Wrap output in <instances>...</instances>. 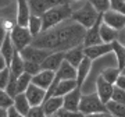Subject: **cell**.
Returning a JSON list of instances; mask_svg holds the SVG:
<instances>
[{
	"instance_id": "cell-1",
	"label": "cell",
	"mask_w": 125,
	"mask_h": 117,
	"mask_svg": "<svg viewBox=\"0 0 125 117\" xmlns=\"http://www.w3.org/2000/svg\"><path fill=\"white\" fill-rule=\"evenodd\" d=\"M85 35L86 28L70 18L47 31L40 32L38 36H33L31 45L49 52H67L83 45Z\"/></svg>"
},
{
	"instance_id": "cell-2",
	"label": "cell",
	"mask_w": 125,
	"mask_h": 117,
	"mask_svg": "<svg viewBox=\"0 0 125 117\" xmlns=\"http://www.w3.org/2000/svg\"><path fill=\"white\" fill-rule=\"evenodd\" d=\"M72 11L70 4H64V6H57V7H52L46 11L45 14H42V32L47 31L50 28L56 27L58 24L64 23L70 20L72 15Z\"/></svg>"
},
{
	"instance_id": "cell-3",
	"label": "cell",
	"mask_w": 125,
	"mask_h": 117,
	"mask_svg": "<svg viewBox=\"0 0 125 117\" xmlns=\"http://www.w3.org/2000/svg\"><path fill=\"white\" fill-rule=\"evenodd\" d=\"M99 15H100V13L92 6V3H90L89 0H86V3L82 6L81 9L72 11L71 20H74L75 23L81 24V25L83 28H86V29H89V28L97 21Z\"/></svg>"
},
{
	"instance_id": "cell-4",
	"label": "cell",
	"mask_w": 125,
	"mask_h": 117,
	"mask_svg": "<svg viewBox=\"0 0 125 117\" xmlns=\"http://www.w3.org/2000/svg\"><path fill=\"white\" fill-rule=\"evenodd\" d=\"M100 112H107V106H106V103H103L102 99L99 98L97 92L82 95L81 103H79L81 114L89 116V114H94V113H100Z\"/></svg>"
},
{
	"instance_id": "cell-5",
	"label": "cell",
	"mask_w": 125,
	"mask_h": 117,
	"mask_svg": "<svg viewBox=\"0 0 125 117\" xmlns=\"http://www.w3.org/2000/svg\"><path fill=\"white\" fill-rule=\"evenodd\" d=\"M11 35V41H13V45L15 47V50L21 52L24 47H27L32 43L33 41V35H32L28 27H21V25H17L13 28V31L10 32Z\"/></svg>"
},
{
	"instance_id": "cell-6",
	"label": "cell",
	"mask_w": 125,
	"mask_h": 117,
	"mask_svg": "<svg viewBox=\"0 0 125 117\" xmlns=\"http://www.w3.org/2000/svg\"><path fill=\"white\" fill-rule=\"evenodd\" d=\"M52 53H53V52L40 49V47H35V46H32V45L24 47V49L20 52V54H21V57H22L24 60L32 61V63H36V64H42Z\"/></svg>"
},
{
	"instance_id": "cell-7",
	"label": "cell",
	"mask_w": 125,
	"mask_h": 117,
	"mask_svg": "<svg viewBox=\"0 0 125 117\" xmlns=\"http://www.w3.org/2000/svg\"><path fill=\"white\" fill-rule=\"evenodd\" d=\"M102 24H103V13H100L97 21H96L89 29H86L85 41H83V46H85V47L103 43L102 36H100V27H102Z\"/></svg>"
},
{
	"instance_id": "cell-8",
	"label": "cell",
	"mask_w": 125,
	"mask_h": 117,
	"mask_svg": "<svg viewBox=\"0 0 125 117\" xmlns=\"http://www.w3.org/2000/svg\"><path fill=\"white\" fill-rule=\"evenodd\" d=\"M103 23L117 31H122L125 28V15L113 10H107L106 13H103Z\"/></svg>"
},
{
	"instance_id": "cell-9",
	"label": "cell",
	"mask_w": 125,
	"mask_h": 117,
	"mask_svg": "<svg viewBox=\"0 0 125 117\" xmlns=\"http://www.w3.org/2000/svg\"><path fill=\"white\" fill-rule=\"evenodd\" d=\"M96 92H97L99 98L102 99L103 103H107V102H110L111 98H113L114 85L110 84L108 81H106L102 75H99L97 81H96Z\"/></svg>"
},
{
	"instance_id": "cell-10",
	"label": "cell",
	"mask_w": 125,
	"mask_h": 117,
	"mask_svg": "<svg viewBox=\"0 0 125 117\" xmlns=\"http://www.w3.org/2000/svg\"><path fill=\"white\" fill-rule=\"evenodd\" d=\"M25 96L29 100L31 106H42L46 98V89L35 85V84H31L25 92Z\"/></svg>"
},
{
	"instance_id": "cell-11",
	"label": "cell",
	"mask_w": 125,
	"mask_h": 117,
	"mask_svg": "<svg viewBox=\"0 0 125 117\" xmlns=\"http://www.w3.org/2000/svg\"><path fill=\"white\" fill-rule=\"evenodd\" d=\"M65 60V52H53L43 63L40 64L42 70H50V71H57L62 61Z\"/></svg>"
},
{
	"instance_id": "cell-12",
	"label": "cell",
	"mask_w": 125,
	"mask_h": 117,
	"mask_svg": "<svg viewBox=\"0 0 125 117\" xmlns=\"http://www.w3.org/2000/svg\"><path fill=\"white\" fill-rule=\"evenodd\" d=\"M113 52V45L111 43H100V45H94V46H89L85 47V56L89 57L92 61L96 58L106 56V54L111 53Z\"/></svg>"
},
{
	"instance_id": "cell-13",
	"label": "cell",
	"mask_w": 125,
	"mask_h": 117,
	"mask_svg": "<svg viewBox=\"0 0 125 117\" xmlns=\"http://www.w3.org/2000/svg\"><path fill=\"white\" fill-rule=\"evenodd\" d=\"M31 9L28 0H17V25L28 27V21L31 17Z\"/></svg>"
},
{
	"instance_id": "cell-14",
	"label": "cell",
	"mask_w": 125,
	"mask_h": 117,
	"mask_svg": "<svg viewBox=\"0 0 125 117\" xmlns=\"http://www.w3.org/2000/svg\"><path fill=\"white\" fill-rule=\"evenodd\" d=\"M56 78V72L54 71H50V70H42L39 74L32 77V84L43 88V89H49V86L52 85V82L54 81Z\"/></svg>"
},
{
	"instance_id": "cell-15",
	"label": "cell",
	"mask_w": 125,
	"mask_h": 117,
	"mask_svg": "<svg viewBox=\"0 0 125 117\" xmlns=\"http://www.w3.org/2000/svg\"><path fill=\"white\" fill-rule=\"evenodd\" d=\"M64 98V105L62 107L67 109V110H71V112H79V103H81V98H82V94H81V88H76L72 92L67 94Z\"/></svg>"
},
{
	"instance_id": "cell-16",
	"label": "cell",
	"mask_w": 125,
	"mask_h": 117,
	"mask_svg": "<svg viewBox=\"0 0 125 117\" xmlns=\"http://www.w3.org/2000/svg\"><path fill=\"white\" fill-rule=\"evenodd\" d=\"M86 56H85V46L83 45L72 47V49L65 52V60H67L71 66H74L75 68L79 67V64L82 63V60Z\"/></svg>"
},
{
	"instance_id": "cell-17",
	"label": "cell",
	"mask_w": 125,
	"mask_h": 117,
	"mask_svg": "<svg viewBox=\"0 0 125 117\" xmlns=\"http://www.w3.org/2000/svg\"><path fill=\"white\" fill-rule=\"evenodd\" d=\"M64 105V98L62 96H52L49 99H46L42 105V107L45 110L46 116H53L54 113H57Z\"/></svg>"
},
{
	"instance_id": "cell-18",
	"label": "cell",
	"mask_w": 125,
	"mask_h": 117,
	"mask_svg": "<svg viewBox=\"0 0 125 117\" xmlns=\"http://www.w3.org/2000/svg\"><path fill=\"white\" fill-rule=\"evenodd\" d=\"M15 47L13 45V41H11V35H7L6 36L4 42L0 45V54L3 56V58L6 60V63H7V67H9L10 64H11V60H13L14 54H15Z\"/></svg>"
},
{
	"instance_id": "cell-19",
	"label": "cell",
	"mask_w": 125,
	"mask_h": 117,
	"mask_svg": "<svg viewBox=\"0 0 125 117\" xmlns=\"http://www.w3.org/2000/svg\"><path fill=\"white\" fill-rule=\"evenodd\" d=\"M90 68H92V60L89 57H85L82 60V63L79 64V67L76 68V84H78V88H82L86 77L89 75Z\"/></svg>"
},
{
	"instance_id": "cell-20",
	"label": "cell",
	"mask_w": 125,
	"mask_h": 117,
	"mask_svg": "<svg viewBox=\"0 0 125 117\" xmlns=\"http://www.w3.org/2000/svg\"><path fill=\"white\" fill-rule=\"evenodd\" d=\"M56 75L61 81L62 80H76V68L74 66H71L67 60H64L62 64L60 66V68L56 71Z\"/></svg>"
},
{
	"instance_id": "cell-21",
	"label": "cell",
	"mask_w": 125,
	"mask_h": 117,
	"mask_svg": "<svg viewBox=\"0 0 125 117\" xmlns=\"http://www.w3.org/2000/svg\"><path fill=\"white\" fill-rule=\"evenodd\" d=\"M76 88H78L76 80H62V81L58 82V85L56 88V92H54L53 96H65L67 94L72 92Z\"/></svg>"
},
{
	"instance_id": "cell-22",
	"label": "cell",
	"mask_w": 125,
	"mask_h": 117,
	"mask_svg": "<svg viewBox=\"0 0 125 117\" xmlns=\"http://www.w3.org/2000/svg\"><path fill=\"white\" fill-rule=\"evenodd\" d=\"M118 34H120V31H117V29L111 28L110 25H107V24H104V23L100 27V36H102L103 43H113L114 41H118L117 39Z\"/></svg>"
},
{
	"instance_id": "cell-23",
	"label": "cell",
	"mask_w": 125,
	"mask_h": 117,
	"mask_svg": "<svg viewBox=\"0 0 125 117\" xmlns=\"http://www.w3.org/2000/svg\"><path fill=\"white\" fill-rule=\"evenodd\" d=\"M111 45H113V53L115 54L117 58V67L122 71L125 68V46L120 41H114Z\"/></svg>"
},
{
	"instance_id": "cell-24",
	"label": "cell",
	"mask_w": 125,
	"mask_h": 117,
	"mask_svg": "<svg viewBox=\"0 0 125 117\" xmlns=\"http://www.w3.org/2000/svg\"><path fill=\"white\" fill-rule=\"evenodd\" d=\"M24 61H25V60L21 57L20 52L17 50L15 54H14L13 60H11V64L9 66L10 71H11V75H14L15 78H18L21 74H24Z\"/></svg>"
},
{
	"instance_id": "cell-25",
	"label": "cell",
	"mask_w": 125,
	"mask_h": 117,
	"mask_svg": "<svg viewBox=\"0 0 125 117\" xmlns=\"http://www.w3.org/2000/svg\"><path fill=\"white\" fill-rule=\"evenodd\" d=\"M14 107L17 109L21 114L27 116L32 106H31V103H29V100L27 99L25 94H18L17 96L14 98Z\"/></svg>"
},
{
	"instance_id": "cell-26",
	"label": "cell",
	"mask_w": 125,
	"mask_h": 117,
	"mask_svg": "<svg viewBox=\"0 0 125 117\" xmlns=\"http://www.w3.org/2000/svg\"><path fill=\"white\" fill-rule=\"evenodd\" d=\"M28 3H29L31 13L35 15H42L49 10L46 0H28Z\"/></svg>"
},
{
	"instance_id": "cell-27",
	"label": "cell",
	"mask_w": 125,
	"mask_h": 117,
	"mask_svg": "<svg viewBox=\"0 0 125 117\" xmlns=\"http://www.w3.org/2000/svg\"><path fill=\"white\" fill-rule=\"evenodd\" d=\"M28 29L33 36H38L42 32V17L40 15H35L31 14L29 21H28Z\"/></svg>"
},
{
	"instance_id": "cell-28",
	"label": "cell",
	"mask_w": 125,
	"mask_h": 117,
	"mask_svg": "<svg viewBox=\"0 0 125 117\" xmlns=\"http://www.w3.org/2000/svg\"><path fill=\"white\" fill-rule=\"evenodd\" d=\"M32 84V75H29L28 72H24L17 78V89L18 94H25L29 85Z\"/></svg>"
},
{
	"instance_id": "cell-29",
	"label": "cell",
	"mask_w": 125,
	"mask_h": 117,
	"mask_svg": "<svg viewBox=\"0 0 125 117\" xmlns=\"http://www.w3.org/2000/svg\"><path fill=\"white\" fill-rule=\"evenodd\" d=\"M100 75L106 80V81H108L110 84H113V85H115L117 80H118V77L121 75V70L118 67H114V68H106V70H103L102 72H100Z\"/></svg>"
},
{
	"instance_id": "cell-30",
	"label": "cell",
	"mask_w": 125,
	"mask_h": 117,
	"mask_svg": "<svg viewBox=\"0 0 125 117\" xmlns=\"http://www.w3.org/2000/svg\"><path fill=\"white\" fill-rule=\"evenodd\" d=\"M106 106H107V110L110 113H111L113 116L115 117H125V106L124 105L118 103V102H115V100H110V102H107L106 103Z\"/></svg>"
},
{
	"instance_id": "cell-31",
	"label": "cell",
	"mask_w": 125,
	"mask_h": 117,
	"mask_svg": "<svg viewBox=\"0 0 125 117\" xmlns=\"http://www.w3.org/2000/svg\"><path fill=\"white\" fill-rule=\"evenodd\" d=\"M11 106H14V99L7 94L6 89H0V107L9 109Z\"/></svg>"
},
{
	"instance_id": "cell-32",
	"label": "cell",
	"mask_w": 125,
	"mask_h": 117,
	"mask_svg": "<svg viewBox=\"0 0 125 117\" xmlns=\"http://www.w3.org/2000/svg\"><path fill=\"white\" fill-rule=\"evenodd\" d=\"M42 71V67L40 64H36V63H32V61H24V72H28L29 75H36Z\"/></svg>"
},
{
	"instance_id": "cell-33",
	"label": "cell",
	"mask_w": 125,
	"mask_h": 117,
	"mask_svg": "<svg viewBox=\"0 0 125 117\" xmlns=\"http://www.w3.org/2000/svg\"><path fill=\"white\" fill-rule=\"evenodd\" d=\"M89 1L99 13H106L107 10H110V0H89Z\"/></svg>"
},
{
	"instance_id": "cell-34",
	"label": "cell",
	"mask_w": 125,
	"mask_h": 117,
	"mask_svg": "<svg viewBox=\"0 0 125 117\" xmlns=\"http://www.w3.org/2000/svg\"><path fill=\"white\" fill-rule=\"evenodd\" d=\"M11 78V71L9 67H6L4 70L0 71V89H6Z\"/></svg>"
},
{
	"instance_id": "cell-35",
	"label": "cell",
	"mask_w": 125,
	"mask_h": 117,
	"mask_svg": "<svg viewBox=\"0 0 125 117\" xmlns=\"http://www.w3.org/2000/svg\"><path fill=\"white\" fill-rule=\"evenodd\" d=\"M110 10L125 15V0H110Z\"/></svg>"
},
{
	"instance_id": "cell-36",
	"label": "cell",
	"mask_w": 125,
	"mask_h": 117,
	"mask_svg": "<svg viewBox=\"0 0 125 117\" xmlns=\"http://www.w3.org/2000/svg\"><path fill=\"white\" fill-rule=\"evenodd\" d=\"M6 91H7V94L11 96V98H15L18 95V89H17V78L14 75H11V78H10V82L9 85H7V88H6Z\"/></svg>"
},
{
	"instance_id": "cell-37",
	"label": "cell",
	"mask_w": 125,
	"mask_h": 117,
	"mask_svg": "<svg viewBox=\"0 0 125 117\" xmlns=\"http://www.w3.org/2000/svg\"><path fill=\"white\" fill-rule=\"evenodd\" d=\"M111 99L125 106V91L114 85V92H113V98Z\"/></svg>"
},
{
	"instance_id": "cell-38",
	"label": "cell",
	"mask_w": 125,
	"mask_h": 117,
	"mask_svg": "<svg viewBox=\"0 0 125 117\" xmlns=\"http://www.w3.org/2000/svg\"><path fill=\"white\" fill-rule=\"evenodd\" d=\"M81 116L82 114L79 112H71V110H67L64 107H61L57 113L53 114V117H81Z\"/></svg>"
},
{
	"instance_id": "cell-39",
	"label": "cell",
	"mask_w": 125,
	"mask_h": 117,
	"mask_svg": "<svg viewBox=\"0 0 125 117\" xmlns=\"http://www.w3.org/2000/svg\"><path fill=\"white\" fill-rule=\"evenodd\" d=\"M27 117H46V114L42 106H32Z\"/></svg>"
},
{
	"instance_id": "cell-40",
	"label": "cell",
	"mask_w": 125,
	"mask_h": 117,
	"mask_svg": "<svg viewBox=\"0 0 125 117\" xmlns=\"http://www.w3.org/2000/svg\"><path fill=\"white\" fill-rule=\"evenodd\" d=\"M9 34H10L9 29H7L6 25H4V18H0V45L4 42L6 36L9 35Z\"/></svg>"
},
{
	"instance_id": "cell-41",
	"label": "cell",
	"mask_w": 125,
	"mask_h": 117,
	"mask_svg": "<svg viewBox=\"0 0 125 117\" xmlns=\"http://www.w3.org/2000/svg\"><path fill=\"white\" fill-rule=\"evenodd\" d=\"M47 7H57V6H64V4H70V0H46Z\"/></svg>"
},
{
	"instance_id": "cell-42",
	"label": "cell",
	"mask_w": 125,
	"mask_h": 117,
	"mask_svg": "<svg viewBox=\"0 0 125 117\" xmlns=\"http://www.w3.org/2000/svg\"><path fill=\"white\" fill-rule=\"evenodd\" d=\"M7 112H9V117H27V116H24V114H21L17 109L14 107V106L9 107L7 109Z\"/></svg>"
},
{
	"instance_id": "cell-43",
	"label": "cell",
	"mask_w": 125,
	"mask_h": 117,
	"mask_svg": "<svg viewBox=\"0 0 125 117\" xmlns=\"http://www.w3.org/2000/svg\"><path fill=\"white\" fill-rule=\"evenodd\" d=\"M115 86H118V88L125 91V74L121 72V75L118 77V80H117V82H115Z\"/></svg>"
},
{
	"instance_id": "cell-44",
	"label": "cell",
	"mask_w": 125,
	"mask_h": 117,
	"mask_svg": "<svg viewBox=\"0 0 125 117\" xmlns=\"http://www.w3.org/2000/svg\"><path fill=\"white\" fill-rule=\"evenodd\" d=\"M86 117H115V116H113L111 113L108 112H100V113H94V114H89V116H86Z\"/></svg>"
},
{
	"instance_id": "cell-45",
	"label": "cell",
	"mask_w": 125,
	"mask_h": 117,
	"mask_svg": "<svg viewBox=\"0 0 125 117\" xmlns=\"http://www.w3.org/2000/svg\"><path fill=\"white\" fill-rule=\"evenodd\" d=\"M13 3V0H0V9H4Z\"/></svg>"
},
{
	"instance_id": "cell-46",
	"label": "cell",
	"mask_w": 125,
	"mask_h": 117,
	"mask_svg": "<svg viewBox=\"0 0 125 117\" xmlns=\"http://www.w3.org/2000/svg\"><path fill=\"white\" fill-rule=\"evenodd\" d=\"M6 67H7V63H6V60L3 58V56L0 54V71H1V70H4Z\"/></svg>"
},
{
	"instance_id": "cell-47",
	"label": "cell",
	"mask_w": 125,
	"mask_h": 117,
	"mask_svg": "<svg viewBox=\"0 0 125 117\" xmlns=\"http://www.w3.org/2000/svg\"><path fill=\"white\" fill-rule=\"evenodd\" d=\"M0 117H9V112H7V109L0 107Z\"/></svg>"
},
{
	"instance_id": "cell-48",
	"label": "cell",
	"mask_w": 125,
	"mask_h": 117,
	"mask_svg": "<svg viewBox=\"0 0 125 117\" xmlns=\"http://www.w3.org/2000/svg\"><path fill=\"white\" fill-rule=\"evenodd\" d=\"M121 72H122V74H125V68H124V70H122V71H121Z\"/></svg>"
},
{
	"instance_id": "cell-49",
	"label": "cell",
	"mask_w": 125,
	"mask_h": 117,
	"mask_svg": "<svg viewBox=\"0 0 125 117\" xmlns=\"http://www.w3.org/2000/svg\"><path fill=\"white\" fill-rule=\"evenodd\" d=\"M81 117H86V116H83V114H82V116H81Z\"/></svg>"
}]
</instances>
